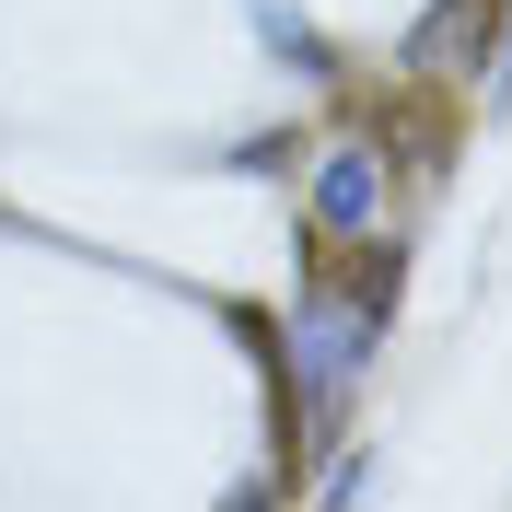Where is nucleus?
<instances>
[{"mask_svg": "<svg viewBox=\"0 0 512 512\" xmlns=\"http://www.w3.org/2000/svg\"><path fill=\"white\" fill-rule=\"evenodd\" d=\"M466 12H478V47H489V24H501V0H466Z\"/></svg>", "mask_w": 512, "mask_h": 512, "instance_id": "f257e3e1", "label": "nucleus"}]
</instances>
